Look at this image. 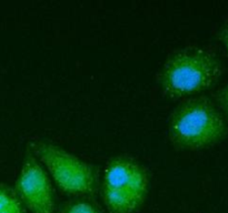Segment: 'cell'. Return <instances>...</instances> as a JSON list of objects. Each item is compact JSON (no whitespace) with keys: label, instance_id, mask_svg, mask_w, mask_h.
Segmentation results:
<instances>
[{"label":"cell","instance_id":"cell-1","mask_svg":"<svg viewBox=\"0 0 228 213\" xmlns=\"http://www.w3.org/2000/svg\"><path fill=\"white\" fill-rule=\"evenodd\" d=\"M224 64L213 50L198 45L178 47L165 58L156 82L165 97L184 99L199 95L218 82Z\"/></svg>","mask_w":228,"mask_h":213},{"label":"cell","instance_id":"cell-2","mask_svg":"<svg viewBox=\"0 0 228 213\" xmlns=\"http://www.w3.org/2000/svg\"><path fill=\"white\" fill-rule=\"evenodd\" d=\"M167 136L177 150L206 149L228 138V121L213 98L192 95L182 99L170 111Z\"/></svg>","mask_w":228,"mask_h":213},{"label":"cell","instance_id":"cell-3","mask_svg":"<svg viewBox=\"0 0 228 213\" xmlns=\"http://www.w3.org/2000/svg\"><path fill=\"white\" fill-rule=\"evenodd\" d=\"M151 172L135 155L118 153L101 169L99 194L107 213H137L146 203Z\"/></svg>","mask_w":228,"mask_h":213},{"label":"cell","instance_id":"cell-4","mask_svg":"<svg viewBox=\"0 0 228 213\" xmlns=\"http://www.w3.org/2000/svg\"><path fill=\"white\" fill-rule=\"evenodd\" d=\"M65 194L95 198L99 193L100 165L77 155L47 138H33L26 144Z\"/></svg>","mask_w":228,"mask_h":213},{"label":"cell","instance_id":"cell-5","mask_svg":"<svg viewBox=\"0 0 228 213\" xmlns=\"http://www.w3.org/2000/svg\"><path fill=\"white\" fill-rule=\"evenodd\" d=\"M12 188L26 210L31 213H56L58 203L55 184L27 147Z\"/></svg>","mask_w":228,"mask_h":213},{"label":"cell","instance_id":"cell-6","mask_svg":"<svg viewBox=\"0 0 228 213\" xmlns=\"http://www.w3.org/2000/svg\"><path fill=\"white\" fill-rule=\"evenodd\" d=\"M56 213H107L106 210L90 196H71L58 204Z\"/></svg>","mask_w":228,"mask_h":213},{"label":"cell","instance_id":"cell-7","mask_svg":"<svg viewBox=\"0 0 228 213\" xmlns=\"http://www.w3.org/2000/svg\"><path fill=\"white\" fill-rule=\"evenodd\" d=\"M27 210L20 201L14 188L0 182V213H26Z\"/></svg>","mask_w":228,"mask_h":213},{"label":"cell","instance_id":"cell-8","mask_svg":"<svg viewBox=\"0 0 228 213\" xmlns=\"http://www.w3.org/2000/svg\"><path fill=\"white\" fill-rule=\"evenodd\" d=\"M213 100L228 121V82L214 92Z\"/></svg>","mask_w":228,"mask_h":213},{"label":"cell","instance_id":"cell-9","mask_svg":"<svg viewBox=\"0 0 228 213\" xmlns=\"http://www.w3.org/2000/svg\"><path fill=\"white\" fill-rule=\"evenodd\" d=\"M217 38L223 42L224 47L226 48L228 53V21L220 26L217 31Z\"/></svg>","mask_w":228,"mask_h":213}]
</instances>
